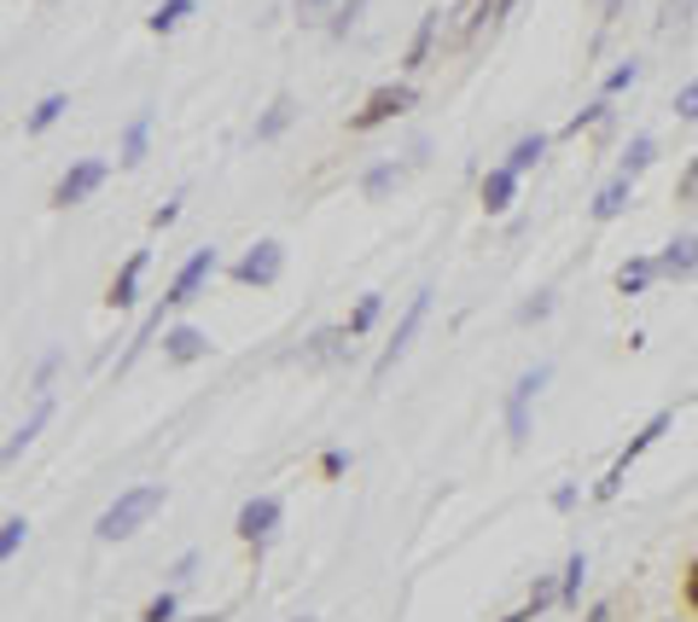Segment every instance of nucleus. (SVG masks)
<instances>
[{
	"label": "nucleus",
	"mask_w": 698,
	"mask_h": 622,
	"mask_svg": "<svg viewBox=\"0 0 698 622\" xmlns=\"http://www.w3.org/2000/svg\"><path fill=\"white\" fill-rule=\"evenodd\" d=\"M379 308H384V303H379V292H367V297L356 303V315H349V338H361V331L379 320Z\"/></svg>",
	"instance_id": "28"
},
{
	"label": "nucleus",
	"mask_w": 698,
	"mask_h": 622,
	"mask_svg": "<svg viewBox=\"0 0 698 622\" xmlns=\"http://www.w3.org/2000/svg\"><path fill=\"white\" fill-rule=\"evenodd\" d=\"M634 76H641V65L629 58V65H618V70L606 76V94H623V88H634Z\"/></svg>",
	"instance_id": "32"
},
{
	"label": "nucleus",
	"mask_w": 698,
	"mask_h": 622,
	"mask_svg": "<svg viewBox=\"0 0 698 622\" xmlns=\"http://www.w3.org/2000/svg\"><path fill=\"white\" fill-rule=\"evenodd\" d=\"M547 315H553V292H542L536 303H524V308H519V320H547Z\"/></svg>",
	"instance_id": "37"
},
{
	"label": "nucleus",
	"mask_w": 698,
	"mask_h": 622,
	"mask_svg": "<svg viewBox=\"0 0 698 622\" xmlns=\"http://www.w3.org/2000/svg\"><path fill=\"white\" fill-rule=\"evenodd\" d=\"M193 570H198V553H181V558H175V570H170V588H187V582H193Z\"/></svg>",
	"instance_id": "33"
},
{
	"label": "nucleus",
	"mask_w": 698,
	"mask_h": 622,
	"mask_svg": "<svg viewBox=\"0 0 698 622\" xmlns=\"http://www.w3.org/2000/svg\"><path fill=\"white\" fill-rule=\"evenodd\" d=\"M698 274V233H681L658 251V280H692Z\"/></svg>",
	"instance_id": "11"
},
{
	"label": "nucleus",
	"mask_w": 698,
	"mask_h": 622,
	"mask_svg": "<svg viewBox=\"0 0 698 622\" xmlns=\"http://www.w3.org/2000/svg\"><path fill=\"white\" fill-rule=\"evenodd\" d=\"M437 24H443V12H425V18H419L414 41H407V58H402V70H425L430 47H437Z\"/></svg>",
	"instance_id": "18"
},
{
	"label": "nucleus",
	"mask_w": 698,
	"mask_h": 622,
	"mask_svg": "<svg viewBox=\"0 0 698 622\" xmlns=\"http://www.w3.org/2000/svg\"><path fill=\"white\" fill-rule=\"evenodd\" d=\"M553 379L547 367H524L519 379H512V390H506V437H512V448H524V437H530V402H536V390Z\"/></svg>",
	"instance_id": "3"
},
{
	"label": "nucleus",
	"mask_w": 698,
	"mask_h": 622,
	"mask_svg": "<svg viewBox=\"0 0 698 622\" xmlns=\"http://www.w3.org/2000/svg\"><path fill=\"white\" fill-rule=\"evenodd\" d=\"M210 356V338H204L198 326H170L163 331V361H175V367H193Z\"/></svg>",
	"instance_id": "10"
},
{
	"label": "nucleus",
	"mask_w": 698,
	"mask_h": 622,
	"mask_svg": "<svg viewBox=\"0 0 698 622\" xmlns=\"http://www.w3.org/2000/svg\"><path fill=\"white\" fill-rule=\"evenodd\" d=\"M187 12H193V0H163V7H157V12L146 18V24H152L157 35H170V30H175L181 18H187Z\"/></svg>",
	"instance_id": "26"
},
{
	"label": "nucleus",
	"mask_w": 698,
	"mask_h": 622,
	"mask_svg": "<svg viewBox=\"0 0 698 622\" xmlns=\"http://www.w3.org/2000/svg\"><path fill=\"white\" fill-rule=\"evenodd\" d=\"M343 349H349V326H326V331H315V338L303 343V361L326 367V361H343Z\"/></svg>",
	"instance_id": "13"
},
{
	"label": "nucleus",
	"mask_w": 698,
	"mask_h": 622,
	"mask_svg": "<svg viewBox=\"0 0 698 622\" xmlns=\"http://www.w3.org/2000/svg\"><path fill=\"white\" fill-rule=\"evenodd\" d=\"M669 425H675V413H652V419H646V425H641V430H634V437H629V448L618 454V460H611V471L600 477V483H593V494H600V501H618V494H623V477H629V466L641 460V454H646L652 443H658Z\"/></svg>",
	"instance_id": "2"
},
{
	"label": "nucleus",
	"mask_w": 698,
	"mask_h": 622,
	"mask_svg": "<svg viewBox=\"0 0 698 622\" xmlns=\"http://www.w3.org/2000/svg\"><path fill=\"white\" fill-rule=\"evenodd\" d=\"M181 216V198H170V204H157V210H152V227H170Z\"/></svg>",
	"instance_id": "38"
},
{
	"label": "nucleus",
	"mask_w": 698,
	"mask_h": 622,
	"mask_svg": "<svg viewBox=\"0 0 698 622\" xmlns=\"http://www.w3.org/2000/svg\"><path fill=\"white\" fill-rule=\"evenodd\" d=\"M425 308H430V285H425V292H414V297H407V315L396 320V338H390V343H384V356L373 361V379H384V372L407 356V343H414V331H419V320H425Z\"/></svg>",
	"instance_id": "7"
},
{
	"label": "nucleus",
	"mask_w": 698,
	"mask_h": 622,
	"mask_svg": "<svg viewBox=\"0 0 698 622\" xmlns=\"http://www.w3.org/2000/svg\"><path fill=\"white\" fill-rule=\"evenodd\" d=\"M106 175H111V170H106L99 157H81V163H70V170L58 175V186H53V204H58V210H76L81 198H94L99 186H106Z\"/></svg>",
	"instance_id": "5"
},
{
	"label": "nucleus",
	"mask_w": 698,
	"mask_h": 622,
	"mask_svg": "<svg viewBox=\"0 0 698 622\" xmlns=\"http://www.w3.org/2000/svg\"><path fill=\"white\" fill-rule=\"evenodd\" d=\"M582 576H588V553L577 547L565 558V576H559V599H565V605H577V599H582Z\"/></svg>",
	"instance_id": "25"
},
{
	"label": "nucleus",
	"mask_w": 698,
	"mask_h": 622,
	"mask_svg": "<svg viewBox=\"0 0 698 622\" xmlns=\"http://www.w3.org/2000/svg\"><path fill=\"white\" fill-rule=\"evenodd\" d=\"M652 280H658V262H646V257H629V262L618 268V292H623V297H641Z\"/></svg>",
	"instance_id": "19"
},
{
	"label": "nucleus",
	"mask_w": 698,
	"mask_h": 622,
	"mask_svg": "<svg viewBox=\"0 0 698 622\" xmlns=\"http://www.w3.org/2000/svg\"><path fill=\"white\" fill-rule=\"evenodd\" d=\"M210 274H216V244H204V251H193L187 262H181V268H175L170 292H163V308H181V303H187V297L198 292V285H204V280H210Z\"/></svg>",
	"instance_id": "9"
},
{
	"label": "nucleus",
	"mask_w": 698,
	"mask_h": 622,
	"mask_svg": "<svg viewBox=\"0 0 698 622\" xmlns=\"http://www.w3.org/2000/svg\"><path fill=\"white\" fill-rule=\"evenodd\" d=\"M501 7V0H460V7L455 12H448V18H455V30H448V35H455V41H466V35H478V24H483V18L489 12H495Z\"/></svg>",
	"instance_id": "20"
},
{
	"label": "nucleus",
	"mask_w": 698,
	"mask_h": 622,
	"mask_svg": "<svg viewBox=\"0 0 698 622\" xmlns=\"http://www.w3.org/2000/svg\"><path fill=\"white\" fill-rule=\"evenodd\" d=\"M606 616H611V605H606V599H600V605H593V611H588V622H606Z\"/></svg>",
	"instance_id": "42"
},
{
	"label": "nucleus",
	"mask_w": 698,
	"mask_h": 622,
	"mask_svg": "<svg viewBox=\"0 0 698 622\" xmlns=\"http://www.w3.org/2000/svg\"><path fill=\"white\" fill-rule=\"evenodd\" d=\"M163 501H170V494H163V483H140V489H122L117 501L99 512V524H94V535L99 542H122V535H134L140 524H146L152 512H163Z\"/></svg>",
	"instance_id": "1"
},
{
	"label": "nucleus",
	"mask_w": 698,
	"mask_h": 622,
	"mask_svg": "<svg viewBox=\"0 0 698 622\" xmlns=\"http://www.w3.org/2000/svg\"><path fill=\"white\" fill-rule=\"evenodd\" d=\"M687 605H692V611H698V565H692V570H687Z\"/></svg>",
	"instance_id": "41"
},
{
	"label": "nucleus",
	"mask_w": 698,
	"mask_h": 622,
	"mask_svg": "<svg viewBox=\"0 0 698 622\" xmlns=\"http://www.w3.org/2000/svg\"><path fill=\"white\" fill-rule=\"evenodd\" d=\"M407 106H414V88H407V81H384V88H373V94H367V106L349 117V129L367 134V129H379V122H390V117L407 111Z\"/></svg>",
	"instance_id": "4"
},
{
	"label": "nucleus",
	"mask_w": 698,
	"mask_h": 622,
	"mask_svg": "<svg viewBox=\"0 0 698 622\" xmlns=\"http://www.w3.org/2000/svg\"><path fill=\"white\" fill-rule=\"evenodd\" d=\"M140 274H146V251H134L129 262H122V274L111 280V292H106V308H129L134 292H140Z\"/></svg>",
	"instance_id": "17"
},
{
	"label": "nucleus",
	"mask_w": 698,
	"mask_h": 622,
	"mask_svg": "<svg viewBox=\"0 0 698 622\" xmlns=\"http://www.w3.org/2000/svg\"><path fill=\"white\" fill-rule=\"evenodd\" d=\"M280 268H285V244H280V239H257L251 251L233 262V280H239V285H274Z\"/></svg>",
	"instance_id": "6"
},
{
	"label": "nucleus",
	"mask_w": 698,
	"mask_h": 622,
	"mask_svg": "<svg viewBox=\"0 0 698 622\" xmlns=\"http://www.w3.org/2000/svg\"><path fill=\"white\" fill-rule=\"evenodd\" d=\"M175 616H181V599H175V588H163L152 605H146V616H140V622H175Z\"/></svg>",
	"instance_id": "30"
},
{
	"label": "nucleus",
	"mask_w": 698,
	"mask_h": 622,
	"mask_svg": "<svg viewBox=\"0 0 698 622\" xmlns=\"http://www.w3.org/2000/svg\"><path fill=\"white\" fill-rule=\"evenodd\" d=\"M629 198H634V181L629 175H611L600 193H593V221H618L629 210Z\"/></svg>",
	"instance_id": "12"
},
{
	"label": "nucleus",
	"mask_w": 698,
	"mask_h": 622,
	"mask_svg": "<svg viewBox=\"0 0 698 622\" xmlns=\"http://www.w3.org/2000/svg\"><path fill=\"white\" fill-rule=\"evenodd\" d=\"M687 7H692V0H669V7H664V30H669V24H681Z\"/></svg>",
	"instance_id": "40"
},
{
	"label": "nucleus",
	"mask_w": 698,
	"mask_h": 622,
	"mask_svg": "<svg viewBox=\"0 0 698 622\" xmlns=\"http://www.w3.org/2000/svg\"><path fill=\"white\" fill-rule=\"evenodd\" d=\"M361 7H367V0H343V7H338V18H332V35H349V24L361 18Z\"/></svg>",
	"instance_id": "34"
},
{
	"label": "nucleus",
	"mask_w": 698,
	"mask_h": 622,
	"mask_svg": "<svg viewBox=\"0 0 698 622\" xmlns=\"http://www.w3.org/2000/svg\"><path fill=\"white\" fill-rule=\"evenodd\" d=\"M396 181H402V170H396V163H379V170H367L361 193H367V198H384V193H390V186H396Z\"/></svg>",
	"instance_id": "27"
},
{
	"label": "nucleus",
	"mask_w": 698,
	"mask_h": 622,
	"mask_svg": "<svg viewBox=\"0 0 698 622\" xmlns=\"http://www.w3.org/2000/svg\"><path fill=\"white\" fill-rule=\"evenodd\" d=\"M292 117H297V99H292V94H280L274 106L257 117V140H274V134H285V129H292Z\"/></svg>",
	"instance_id": "21"
},
{
	"label": "nucleus",
	"mask_w": 698,
	"mask_h": 622,
	"mask_svg": "<svg viewBox=\"0 0 698 622\" xmlns=\"http://www.w3.org/2000/svg\"><path fill=\"white\" fill-rule=\"evenodd\" d=\"M24 535H30V524H24V517H7V524H0V558H18V547H24Z\"/></svg>",
	"instance_id": "29"
},
{
	"label": "nucleus",
	"mask_w": 698,
	"mask_h": 622,
	"mask_svg": "<svg viewBox=\"0 0 698 622\" xmlns=\"http://www.w3.org/2000/svg\"><path fill=\"white\" fill-rule=\"evenodd\" d=\"M542 152H547V134H524V140H519V146H512V152H506V170H512V175L536 170V163H542Z\"/></svg>",
	"instance_id": "23"
},
{
	"label": "nucleus",
	"mask_w": 698,
	"mask_h": 622,
	"mask_svg": "<svg viewBox=\"0 0 698 622\" xmlns=\"http://www.w3.org/2000/svg\"><path fill=\"white\" fill-rule=\"evenodd\" d=\"M675 117L698 122V81H692V88H681V94H675Z\"/></svg>",
	"instance_id": "36"
},
{
	"label": "nucleus",
	"mask_w": 698,
	"mask_h": 622,
	"mask_svg": "<svg viewBox=\"0 0 698 622\" xmlns=\"http://www.w3.org/2000/svg\"><path fill=\"white\" fill-rule=\"evenodd\" d=\"M553 506H559V512L577 506V483H559V489H553Z\"/></svg>",
	"instance_id": "39"
},
{
	"label": "nucleus",
	"mask_w": 698,
	"mask_h": 622,
	"mask_svg": "<svg viewBox=\"0 0 698 622\" xmlns=\"http://www.w3.org/2000/svg\"><path fill=\"white\" fill-rule=\"evenodd\" d=\"M47 419H53V396H41V402H35V413H30V419H24V425H18V430H12V437H7V448H0V460H7V466H12V460H18V454H24V448L35 443V430H41V425H47Z\"/></svg>",
	"instance_id": "15"
},
{
	"label": "nucleus",
	"mask_w": 698,
	"mask_h": 622,
	"mask_svg": "<svg viewBox=\"0 0 698 622\" xmlns=\"http://www.w3.org/2000/svg\"><path fill=\"white\" fill-rule=\"evenodd\" d=\"M233 530H239V542H251V547L262 553V547H269V535L280 530V501H274V494H257V501H244Z\"/></svg>",
	"instance_id": "8"
},
{
	"label": "nucleus",
	"mask_w": 698,
	"mask_h": 622,
	"mask_svg": "<svg viewBox=\"0 0 698 622\" xmlns=\"http://www.w3.org/2000/svg\"><path fill=\"white\" fill-rule=\"evenodd\" d=\"M652 157H658V140H652V134H634V140H629V152H623V170H618V175L634 181L641 170H652Z\"/></svg>",
	"instance_id": "24"
},
{
	"label": "nucleus",
	"mask_w": 698,
	"mask_h": 622,
	"mask_svg": "<svg viewBox=\"0 0 698 622\" xmlns=\"http://www.w3.org/2000/svg\"><path fill=\"white\" fill-rule=\"evenodd\" d=\"M675 198H681V204H698V157L681 170V181H675Z\"/></svg>",
	"instance_id": "31"
},
{
	"label": "nucleus",
	"mask_w": 698,
	"mask_h": 622,
	"mask_svg": "<svg viewBox=\"0 0 698 622\" xmlns=\"http://www.w3.org/2000/svg\"><path fill=\"white\" fill-rule=\"evenodd\" d=\"M593 122H606V99H600V106H588L582 117H570V122H565V134H582V129H593Z\"/></svg>",
	"instance_id": "35"
},
{
	"label": "nucleus",
	"mask_w": 698,
	"mask_h": 622,
	"mask_svg": "<svg viewBox=\"0 0 698 622\" xmlns=\"http://www.w3.org/2000/svg\"><path fill=\"white\" fill-rule=\"evenodd\" d=\"M512 198H519V175H512L506 163H495V170L483 175V210H489V216H501Z\"/></svg>",
	"instance_id": "14"
},
{
	"label": "nucleus",
	"mask_w": 698,
	"mask_h": 622,
	"mask_svg": "<svg viewBox=\"0 0 698 622\" xmlns=\"http://www.w3.org/2000/svg\"><path fill=\"white\" fill-rule=\"evenodd\" d=\"M65 111H70V99H65V94H47V99H41V106L24 117V134H47Z\"/></svg>",
	"instance_id": "22"
},
{
	"label": "nucleus",
	"mask_w": 698,
	"mask_h": 622,
	"mask_svg": "<svg viewBox=\"0 0 698 622\" xmlns=\"http://www.w3.org/2000/svg\"><path fill=\"white\" fill-rule=\"evenodd\" d=\"M146 134H152V106H140L134 117H129V129H122V170H134L140 157H146Z\"/></svg>",
	"instance_id": "16"
},
{
	"label": "nucleus",
	"mask_w": 698,
	"mask_h": 622,
	"mask_svg": "<svg viewBox=\"0 0 698 622\" xmlns=\"http://www.w3.org/2000/svg\"><path fill=\"white\" fill-rule=\"evenodd\" d=\"M297 7H303V12H320V7H326V0H297Z\"/></svg>",
	"instance_id": "43"
}]
</instances>
